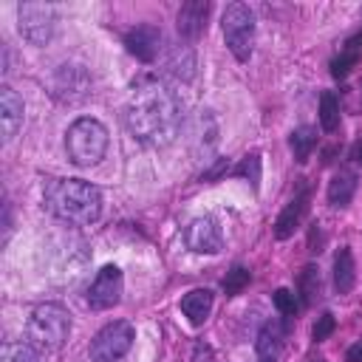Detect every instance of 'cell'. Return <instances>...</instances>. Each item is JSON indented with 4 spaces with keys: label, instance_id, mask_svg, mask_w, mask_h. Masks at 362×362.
<instances>
[{
    "label": "cell",
    "instance_id": "6da1fadb",
    "mask_svg": "<svg viewBox=\"0 0 362 362\" xmlns=\"http://www.w3.org/2000/svg\"><path fill=\"white\" fill-rule=\"evenodd\" d=\"M181 122L184 102L167 82L156 76H141L133 82L130 99L124 105V127L136 141L147 147H164L178 136Z\"/></svg>",
    "mask_w": 362,
    "mask_h": 362
},
{
    "label": "cell",
    "instance_id": "7a4b0ae2",
    "mask_svg": "<svg viewBox=\"0 0 362 362\" xmlns=\"http://www.w3.org/2000/svg\"><path fill=\"white\" fill-rule=\"evenodd\" d=\"M45 206L65 223L88 226L102 215V192L82 178H54L45 187Z\"/></svg>",
    "mask_w": 362,
    "mask_h": 362
},
{
    "label": "cell",
    "instance_id": "3957f363",
    "mask_svg": "<svg viewBox=\"0 0 362 362\" xmlns=\"http://www.w3.org/2000/svg\"><path fill=\"white\" fill-rule=\"evenodd\" d=\"M71 334V314L57 303H42L28 317V342L37 351H59Z\"/></svg>",
    "mask_w": 362,
    "mask_h": 362
},
{
    "label": "cell",
    "instance_id": "277c9868",
    "mask_svg": "<svg viewBox=\"0 0 362 362\" xmlns=\"http://www.w3.org/2000/svg\"><path fill=\"white\" fill-rule=\"evenodd\" d=\"M65 150H68L71 161L79 164V167L99 164L105 158V153H107V130H105V124L90 119V116L76 119L65 133Z\"/></svg>",
    "mask_w": 362,
    "mask_h": 362
},
{
    "label": "cell",
    "instance_id": "5b68a950",
    "mask_svg": "<svg viewBox=\"0 0 362 362\" xmlns=\"http://www.w3.org/2000/svg\"><path fill=\"white\" fill-rule=\"evenodd\" d=\"M223 40L238 62H246L255 48V14L246 3H229L223 11Z\"/></svg>",
    "mask_w": 362,
    "mask_h": 362
},
{
    "label": "cell",
    "instance_id": "8992f818",
    "mask_svg": "<svg viewBox=\"0 0 362 362\" xmlns=\"http://www.w3.org/2000/svg\"><path fill=\"white\" fill-rule=\"evenodd\" d=\"M136 339V328L127 320L107 322L93 339H90V359L93 362H119Z\"/></svg>",
    "mask_w": 362,
    "mask_h": 362
},
{
    "label": "cell",
    "instance_id": "52a82bcc",
    "mask_svg": "<svg viewBox=\"0 0 362 362\" xmlns=\"http://www.w3.org/2000/svg\"><path fill=\"white\" fill-rule=\"evenodd\" d=\"M17 28L23 40L31 45H45L51 42L57 31V11L48 3H20L17 6Z\"/></svg>",
    "mask_w": 362,
    "mask_h": 362
},
{
    "label": "cell",
    "instance_id": "ba28073f",
    "mask_svg": "<svg viewBox=\"0 0 362 362\" xmlns=\"http://www.w3.org/2000/svg\"><path fill=\"white\" fill-rule=\"evenodd\" d=\"M122 288H124L122 269L119 266H105V269H99V274L93 277L90 288H88V305L93 311H107V308L119 305Z\"/></svg>",
    "mask_w": 362,
    "mask_h": 362
},
{
    "label": "cell",
    "instance_id": "9c48e42d",
    "mask_svg": "<svg viewBox=\"0 0 362 362\" xmlns=\"http://www.w3.org/2000/svg\"><path fill=\"white\" fill-rule=\"evenodd\" d=\"M90 88V76L82 65H59L51 76V93L59 102H79Z\"/></svg>",
    "mask_w": 362,
    "mask_h": 362
},
{
    "label": "cell",
    "instance_id": "30bf717a",
    "mask_svg": "<svg viewBox=\"0 0 362 362\" xmlns=\"http://www.w3.org/2000/svg\"><path fill=\"white\" fill-rule=\"evenodd\" d=\"M184 240L192 252L198 255H218L221 246H223V238H221V226L215 223V218L209 215H201V218H192L187 232H184Z\"/></svg>",
    "mask_w": 362,
    "mask_h": 362
},
{
    "label": "cell",
    "instance_id": "8fae6325",
    "mask_svg": "<svg viewBox=\"0 0 362 362\" xmlns=\"http://www.w3.org/2000/svg\"><path fill=\"white\" fill-rule=\"evenodd\" d=\"M124 48L139 62H156V57L161 51V31L156 25H136L124 34Z\"/></svg>",
    "mask_w": 362,
    "mask_h": 362
},
{
    "label": "cell",
    "instance_id": "7c38bea8",
    "mask_svg": "<svg viewBox=\"0 0 362 362\" xmlns=\"http://www.w3.org/2000/svg\"><path fill=\"white\" fill-rule=\"evenodd\" d=\"M206 17H209V3L206 0H187L178 8L175 17V28L184 40H198L206 28Z\"/></svg>",
    "mask_w": 362,
    "mask_h": 362
},
{
    "label": "cell",
    "instance_id": "4fadbf2b",
    "mask_svg": "<svg viewBox=\"0 0 362 362\" xmlns=\"http://www.w3.org/2000/svg\"><path fill=\"white\" fill-rule=\"evenodd\" d=\"M305 212H308V189H300V195H294V198L286 204V209L277 215V221H274V238H277V240L291 238V235L300 229Z\"/></svg>",
    "mask_w": 362,
    "mask_h": 362
},
{
    "label": "cell",
    "instance_id": "5bb4252c",
    "mask_svg": "<svg viewBox=\"0 0 362 362\" xmlns=\"http://www.w3.org/2000/svg\"><path fill=\"white\" fill-rule=\"evenodd\" d=\"M0 124H3V141H11L23 124V99L14 88H0Z\"/></svg>",
    "mask_w": 362,
    "mask_h": 362
},
{
    "label": "cell",
    "instance_id": "9a60e30c",
    "mask_svg": "<svg viewBox=\"0 0 362 362\" xmlns=\"http://www.w3.org/2000/svg\"><path fill=\"white\" fill-rule=\"evenodd\" d=\"M181 311L192 325H204L212 311V291L209 288H192L181 300Z\"/></svg>",
    "mask_w": 362,
    "mask_h": 362
},
{
    "label": "cell",
    "instance_id": "2e32d148",
    "mask_svg": "<svg viewBox=\"0 0 362 362\" xmlns=\"http://www.w3.org/2000/svg\"><path fill=\"white\" fill-rule=\"evenodd\" d=\"M283 337H286V331H283V325H280L277 320L263 322V328L257 331V339H255V351H257V356L274 362V356H277L280 348H283Z\"/></svg>",
    "mask_w": 362,
    "mask_h": 362
},
{
    "label": "cell",
    "instance_id": "e0dca14e",
    "mask_svg": "<svg viewBox=\"0 0 362 362\" xmlns=\"http://www.w3.org/2000/svg\"><path fill=\"white\" fill-rule=\"evenodd\" d=\"M356 283V263H354V255L348 246H342L334 257V288L339 294H348Z\"/></svg>",
    "mask_w": 362,
    "mask_h": 362
},
{
    "label": "cell",
    "instance_id": "ac0fdd59",
    "mask_svg": "<svg viewBox=\"0 0 362 362\" xmlns=\"http://www.w3.org/2000/svg\"><path fill=\"white\" fill-rule=\"evenodd\" d=\"M354 192H356V175L351 170H339L328 181V201H331V206H348Z\"/></svg>",
    "mask_w": 362,
    "mask_h": 362
},
{
    "label": "cell",
    "instance_id": "d6986e66",
    "mask_svg": "<svg viewBox=\"0 0 362 362\" xmlns=\"http://www.w3.org/2000/svg\"><path fill=\"white\" fill-rule=\"evenodd\" d=\"M167 71L178 79H192L195 76V57H192V48L187 45H178L170 51V59H167Z\"/></svg>",
    "mask_w": 362,
    "mask_h": 362
},
{
    "label": "cell",
    "instance_id": "ffe728a7",
    "mask_svg": "<svg viewBox=\"0 0 362 362\" xmlns=\"http://www.w3.org/2000/svg\"><path fill=\"white\" fill-rule=\"evenodd\" d=\"M288 147H291L294 158H297L300 164H305V161H308V156H311V150L317 147V130H314V127H308V124H303V127L291 130V136H288Z\"/></svg>",
    "mask_w": 362,
    "mask_h": 362
},
{
    "label": "cell",
    "instance_id": "44dd1931",
    "mask_svg": "<svg viewBox=\"0 0 362 362\" xmlns=\"http://www.w3.org/2000/svg\"><path fill=\"white\" fill-rule=\"evenodd\" d=\"M320 124L325 133H334L339 127V99L334 90H322L320 96Z\"/></svg>",
    "mask_w": 362,
    "mask_h": 362
},
{
    "label": "cell",
    "instance_id": "7402d4cb",
    "mask_svg": "<svg viewBox=\"0 0 362 362\" xmlns=\"http://www.w3.org/2000/svg\"><path fill=\"white\" fill-rule=\"evenodd\" d=\"M320 294V272L317 266H305L300 272V305H311Z\"/></svg>",
    "mask_w": 362,
    "mask_h": 362
},
{
    "label": "cell",
    "instance_id": "603a6c76",
    "mask_svg": "<svg viewBox=\"0 0 362 362\" xmlns=\"http://www.w3.org/2000/svg\"><path fill=\"white\" fill-rule=\"evenodd\" d=\"M0 362H40V356L31 342H6Z\"/></svg>",
    "mask_w": 362,
    "mask_h": 362
},
{
    "label": "cell",
    "instance_id": "cb8c5ba5",
    "mask_svg": "<svg viewBox=\"0 0 362 362\" xmlns=\"http://www.w3.org/2000/svg\"><path fill=\"white\" fill-rule=\"evenodd\" d=\"M246 286H249V269H246V266H232V269L226 272L223 283H221V288H223V294H226V297L240 294Z\"/></svg>",
    "mask_w": 362,
    "mask_h": 362
},
{
    "label": "cell",
    "instance_id": "d4e9b609",
    "mask_svg": "<svg viewBox=\"0 0 362 362\" xmlns=\"http://www.w3.org/2000/svg\"><path fill=\"white\" fill-rule=\"evenodd\" d=\"M356 62H359V51L345 48L339 57H334V59H331V76H334V79H345Z\"/></svg>",
    "mask_w": 362,
    "mask_h": 362
},
{
    "label": "cell",
    "instance_id": "484cf974",
    "mask_svg": "<svg viewBox=\"0 0 362 362\" xmlns=\"http://www.w3.org/2000/svg\"><path fill=\"white\" fill-rule=\"evenodd\" d=\"M232 175H243V178H249V184L257 189V187H260V156H257V153L246 156V158L232 170Z\"/></svg>",
    "mask_w": 362,
    "mask_h": 362
},
{
    "label": "cell",
    "instance_id": "4316f807",
    "mask_svg": "<svg viewBox=\"0 0 362 362\" xmlns=\"http://www.w3.org/2000/svg\"><path fill=\"white\" fill-rule=\"evenodd\" d=\"M272 300H274V308H277L283 317H294V314L300 311V300H297V294L288 291V288H277V291L272 294Z\"/></svg>",
    "mask_w": 362,
    "mask_h": 362
},
{
    "label": "cell",
    "instance_id": "83f0119b",
    "mask_svg": "<svg viewBox=\"0 0 362 362\" xmlns=\"http://www.w3.org/2000/svg\"><path fill=\"white\" fill-rule=\"evenodd\" d=\"M334 328H337V320H334V314H331V311L320 314V317H317V322H314V328H311V337H314V342H322V339H328V337L334 334Z\"/></svg>",
    "mask_w": 362,
    "mask_h": 362
},
{
    "label": "cell",
    "instance_id": "f1b7e54d",
    "mask_svg": "<svg viewBox=\"0 0 362 362\" xmlns=\"http://www.w3.org/2000/svg\"><path fill=\"white\" fill-rule=\"evenodd\" d=\"M226 170H229V161H226V158H221V161H218V164H215L212 170H206V173H204L201 178H204V181H215V178H221V175H223Z\"/></svg>",
    "mask_w": 362,
    "mask_h": 362
},
{
    "label": "cell",
    "instance_id": "f546056e",
    "mask_svg": "<svg viewBox=\"0 0 362 362\" xmlns=\"http://www.w3.org/2000/svg\"><path fill=\"white\" fill-rule=\"evenodd\" d=\"M192 362H212V348H209V345H195Z\"/></svg>",
    "mask_w": 362,
    "mask_h": 362
},
{
    "label": "cell",
    "instance_id": "4dcf8cb0",
    "mask_svg": "<svg viewBox=\"0 0 362 362\" xmlns=\"http://www.w3.org/2000/svg\"><path fill=\"white\" fill-rule=\"evenodd\" d=\"M345 359H348V362H362V339H359V342H354V345L348 348Z\"/></svg>",
    "mask_w": 362,
    "mask_h": 362
},
{
    "label": "cell",
    "instance_id": "1f68e13d",
    "mask_svg": "<svg viewBox=\"0 0 362 362\" xmlns=\"http://www.w3.org/2000/svg\"><path fill=\"white\" fill-rule=\"evenodd\" d=\"M348 48H351V51H362V31H359L356 37L348 40Z\"/></svg>",
    "mask_w": 362,
    "mask_h": 362
},
{
    "label": "cell",
    "instance_id": "d6a6232c",
    "mask_svg": "<svg viewBox=\"0 0 362 362\" xmlns=\"http://www.w3.org/2000/svg\"><path fill=\"white\" fill-rule=\"evenodd\" d=\"M351 158H354L356 164H362V139L354 144V150H351Z\"/></svg>",
    "mask_w": 362,
    "mask_h": 362
},
{
    "label": "cell",
    "instance_id": "836d02e7",
    "mask_svg": "<svg viewBox=\"0 0 362 362\" xmlns=\"http://www.w3.org/2000/svg\"><path fill=\"white\" fill-rule=\"evenodd\" d=\"M260 362H272V359H260Z\"/></svg>",
    "mask_w": 362,
    "mask_h": 362
},
{
    "label": "cell",
    "instance_id": "e575fe53",
    "mask_svg": "<svg viewBox=\"0 0 362 362\" xmlns=\"http://www.w3.org/2000/svg\"><path fill=\"white\" fill-rule=\"evenodd\" d=\"M314 362H322V359H314Z\"/></svg>",
    "mask_w": 362,
    "mask_h": 362
}]
</instances>
